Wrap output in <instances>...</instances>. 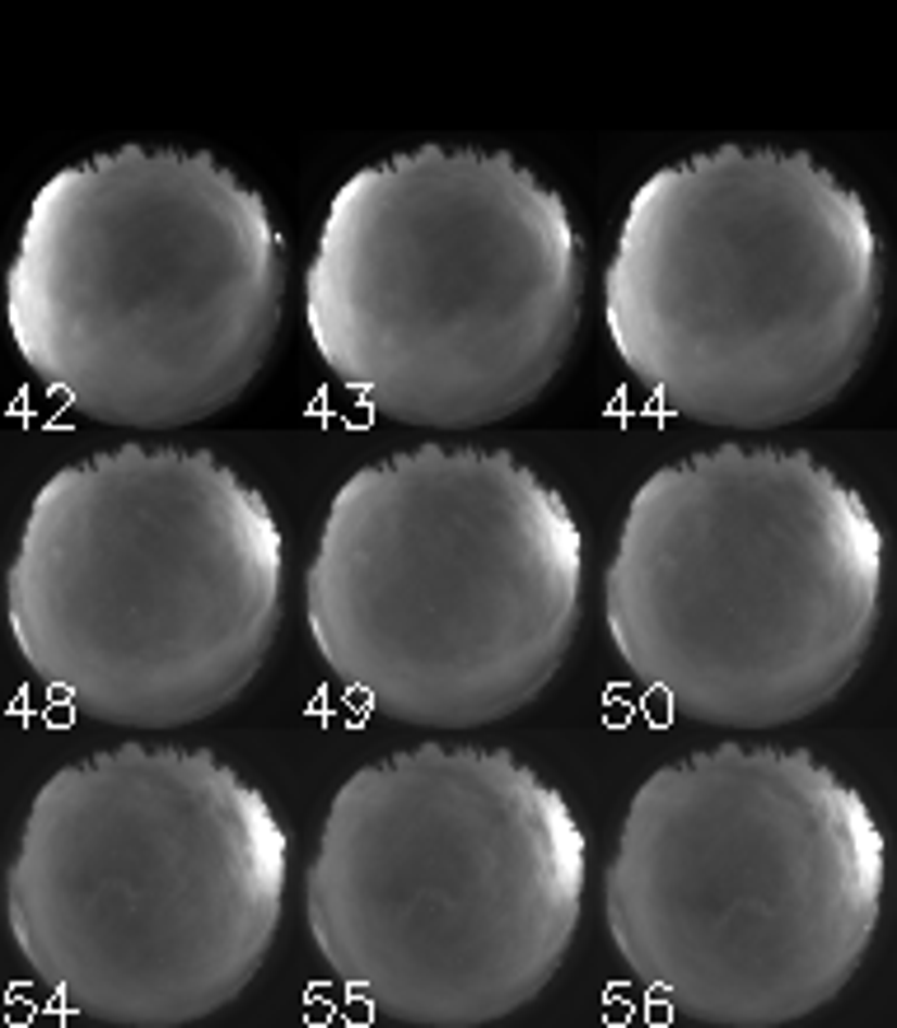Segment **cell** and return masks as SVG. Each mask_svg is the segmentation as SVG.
Returning a JSON list of instances; mask_svg holds the SVG:
<instances>
[{"label":"cell","instance_id":"cell-1","mask_svg":"<svg viewBox=\"0 0 897 1028\" xmlns=\"http://www.w3.org/2000/svg\"><path fill=\"white\" fill-rule=\"evenodd\" d=\"M290 841L206 748L117 743L52 772L5 875L14 954L66 1015L182 1028L253 987L286 907Z\"/></svg>","mask_w":897,"mask_h":1028},{"label":"cell","instance_id":"cell-2","mask_svg":"<svg viewBox=\"0 0 897 1028\" xmlns=\"http://www.w3.org/2000/svg\"><path fill=\"white\" fill-rule=\"evenodd\" d=\"M884 318L870 206L804 150L720 146L649 174L617 225L603 327L669 416L781 430L827 412Z\"/></svg>","mask_w":897,"mask_h":1028},{"label":"cell","instance_id":"cell-3","mask_svg":"<svg viewBox=\"0 0 897 1028\" xmlns=\"http://www.w3.org/2000/svg\"><path fill=\"white\" fill-rule=\"evenodd\" d=\"M584 869L580 818L533 767L416 743L332 794L304 879L308 940L393 1024H501L561 973Z\"/></svg>","mask_w":897,"mask_h":1028},{"label":"cell","instance_id":"cell-4","mask_svg":"<svg viewBox=\"0 0 897 1028\" xmlns=\"http://www.w3.org/2000/svg\"><path fill=\"white\" fill-rule=\"evenodd\" d=\"M888 847L864 794L799 748L716 743L649 772L603 879L622 968L673 1015L781 1028L860 973Z\"/></svg>","mask_w":897,"mask_h":1028},{"label":"cell","instance_id":"cell-5","mask_svg":"<svg viewBox=\"0 0 897 1028\" xmlns=\"http://www.w3.org/2000/svg\"><path fill=\"white\" fill-rule=\"evenodd\" d=\"M584 314V248L515 154L421 146L351 174L323 211L304 327L393 426L482 430L533 408Z\"/></svg>","mask_w":897,"mask_h":1028},{"label":"cell","instance_id":"cell-6","mask_svg":"<svg viewBox=\"0 0 897 1028\" xmlns=\"http://www.w3.org/2000/svg\"><path fill=\"white\" fill-rule=\"evenodd\" d=\"M584 538L505 449L416 444L351 473L304 575L323 668L393 725L482 729L547 692L580 631Z\"/></svg>","mask_w":897,"mask_h":1028},{"label":"cell","instance_id":"cell-7","mask_svg":"<svg viewBox=\"0 0 897 1028\" xmlns=\"http://www.w3.org/2000/svg\"><path fill=\"white\" fill-rule=\"evenodd\" d=\"M286 314V248L257 187L201 150L122 146L28 201L5 323L28 374L94 426L229 412Z\"/></svg>","mask_w":897,"mask_h":1028},{"label":"cell","instance_id":"cell-8","mask_svg":"<svg viewBox=\"0 0 897 1028\" xmlns=\"http://www.w3.org/2000/svg\"><path fill=\"white\" fill-rule=\"evenodd\" d=\"M884 599V534L804 449L716 444L649 473L603 580L608 641L673 715L781 729L860 674Z\"/></svg>","mask_w":897,"mask_h":1028},{"label":"cell","instance_id":"cell-9","mask_svg":"<svg viewBox=\"0 0 897 1028\" xmlns=\"http://www.w3.org/2000/svg\"><path fill=\"white\" fill-rule=\"evenodd\" d=\"M267 496L206 449L117 444L28 501L5 575L24 668L75 715L182 729L249 692L281 631Z\"/></svg>","mask_w":897,"mask_h":1028}]
</instances>
